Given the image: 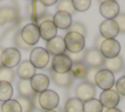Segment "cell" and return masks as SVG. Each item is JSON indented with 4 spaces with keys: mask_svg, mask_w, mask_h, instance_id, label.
I'll use <instances>...</instances> for the list:
<instances>
[{
    "mask_svg": "<svg viewBox=\"0 0 125 112\" xmlns=\"http://www.w3.org/2000/svg\"><path fill=\"white\" fill-rule=\"evenodd\" d=\"M21 36L27 45L29 46L35 45L40 38L38 27L32 23L24 25L21 29Z\"/></svg>",
    "mask_w": 125,
    "mask_h": 112,
    "instance_id": "obj_5",
    "label": "cell"
},
{
    "mask_svg": "<svg viewBox=\"0 0 125 112\" xmlns=\"http://www.w3.org/2000/svg\"><path fill=\"white\" fill-rule=\"evenodd\" d=\"M124 76H125V68H124Z\"/></svg>",
    "mask_w": 125,
    "mask_h": 112,
    "instance_id": "obj_45",
    "label": "cell"
},
{
    "mask_svg": "<svg viewBox=\"0 0 125 112\" xmlns=\"http://www.w3.org/2000/svg\"><path fill=\"white\" fill-rule=\"evenodd\" d=\"M104 40V38L103 37V36H101L100 34L99 35H97L96 36V38H95V41H94V44H95V48H97V49H99L100 50V46H101V44L103 43V41Z\"/></svg>",
    "mask_w": 125,
    "mask_h": 112,
    "instance_id": "obj_40",
    "label": "cell"
},
{
    "mask_svg": "<svg viewBox=\"0 0 125 112\" xmlns=\"http://www.w3.org/2000/svg\"><path fill=\"white\" fill-rule=\"evenodd\" d=\"M50 72V77L51 80L53 81V83L61 87H68L70 86V84H72L74 77L72 76L71 72H67L65 74H57L55 72H53L52 70L49 71Z\"/></svg>",
    "mask_w": 125,
    "mask_h": 112,
    "instance_id": "obj_20",
    "label": "cell"
},
{
    "mask_svg": "<svg viewBox=\"0 0 125 112\" xmlns=\"http://www.w3.org/2000/svg\"><path fill=\"white\" fill-rule=\"evenodd\" d=\"M50 55L43 47H35L31 50L29 56V62L35 69H45L50 62Z\"/></svg>",
    "mask_w": 125,
    "mask_h": 112,
    "instance_id": "obj_4",
    "label": "cell"
},
{
    "mask_svg": "<svg viewBox=\"0 0 125 112\" xmlns=\"http://www.w3.org/2000/svg\"><path fill=\"white\" fill-rule=\"evenodd\" d=\"M98 71H99V69H96V68H88L87 74L85 77V80H86L85 82H88L92 84H95V76H96Z\"/></svg>",
    "mask_w": 125,
    "mask_h": 112,
    "instance_id": "obj_38",
    "label": "cell"
},
{
    "mask_svg": "<svg viewBox=\"0 0 125 112\" xmlns=\"http://www.w3.org/2000/svg\"><path fill=\"white\" fill-rule=\"evenodd\" d=\"M52 22L54 23L57 28H60L62 30H67L72 25V17L66 12L58 11L53 16Z\"/></svg>",
    "mask_w": 125,
    "mask_h": 112,
    "instance_id": "obj_18",
    "label": "cell"
},
{
    "mask_svg": "<svg viewBox=\"0 0 125 112\" xmlns=\"http://www.w3.org/2000/svg\"><path fill=\"white\" fill-rule=\"evenodd\" d=\"M3 50H4V49H3V48H2L1 46H0V58H1V54H2V52H3ZM0 65H1V62H0Z\"/></svg>",
    "mask_w": 125,
    "mask_h": 112,
    "instance_id": "obj_43",
    "label": "cell"
},
{
    "mask_svg": "<svg viewBox=\"0 0 125 112\" xmlns=\"http://www.w3.org/2000/svg\"><path fill=\"white\" fill-rule=\"evenodd\" d=\"M104 112H122L120 109H118V108H110V109H106Z\"/></svg>",
    "mask_w": 125,
    "mask_h": 112,
    "instance_id": "obj_42",
    "label": "cell"
},
{
    "mask_svg": "<svg viewBox=\"0 0 125 112\" xmlns=\"http://www.w3.org/2000/svg\"><path fill=\"white\" fill-rule=\"evenodd\" d=\"M104 61V56L100 52L99 49L93 47L90 49H87L83 58V63L88 67V68H96L100 69V67L103 66Z\"/></svg>",
    "mask_w": 125,
    "mask_h": 112,
    "instance_id": "obj_8",
    "label": "cell"
},
{
    "mask_svg": "<svg viewBox=\"0 0 125 112\" xmlns=\"http://www.w3.org/2000/svg\"><path fill=\"white\" fill-rule=\"evenodd\" d=\"M26 12H27L32 24H34V25L37 22V20H39L42 16H44L45 14L48 13L46 7L44 5H42L40 0L31 1L26 7Z\"/></svg>",
    "mask_w": 125,
    "mask_h": 112,
    "instance_id": "obj_15",
    "label": "cell"
},
{
    "mask_svg": "<svg viewBox=\"0 0 125 112\" xmlns=\"http://www.w3.org/2000/svg\"><path fill=\"white\" fill-rule=\"evenodd\" d=\"M17 88H18V92L20 96L22 97H26V98H30L32 99L34 97V95L36 94L33 89L30 86V82L28 80H20L18 84H17Z\"/></svg>",
    "mask_w": 125,
    "mask_h": 112,
    "instance_id": "obj_23",
    "label": "cell"
},
{
    "mask_svg": "<svg viewBox=\"0 0 125 112\" xmlns=\"http://www.w3.org/2000/svg\"><path fill=\"white\" fill-rule=\"evenodd\" d=\"M38 29H39L40 37L44 39L46 42L54 38L57 35V30H58V28H56V26L52 21H46L41 23L38 26Z\"/></svg>",
    "mask_w": 125,
    "mask_h": 112,
    "instance_id": "obj_19",
    "label": "cell"
},
{
    "mask_svg": "<svg viewBox=\"0 0 125 112\" xmlns=\"http://www.w3.org/2000/svg\"><path fill=\"white\" fill-rule=\"evenodd\" d=\"M50 62H51V70L57 74H65L67 72H70L72 62L65 54L54 56L50 60Z\"/></svg>",
    "mask_w": 125,
    "mask_h": 112,
    "instance_id": "obj_6",
    "label": "cell"
},
{
    "mask_svg": "<svg viewBox=\"0 0 125 112\" xmlns=\"http://www.w3.org/2000/svg\"><path fill=\"white\" fill-rule=\"evenodd\" d=\"M120 43L116 39H104L100 46V52L104 59L115 58L120 52Z\"/></svg>",
    "mask_w": 125,
    "mask_h": 112,
    "instance_id": "obj_9",
    "label": "cell"
},
{
    "mask_svg": "<svg viewBox=\"0 0 125 112\" xmlns=\"http://www.w3.org/2000/svg\"><path fill=\"white\" fill-rule=\"evenodd\" d=\"M14 89L12 84L6 82H0V101H7L12 98Z\"/></svg>",
    "mask_w": 125,
    "mask_h": 112,
    "instance_id": "obj_27",
    "label": "cell"
},
{
    "mask_svg": "<svg viewBox=\"0 0 125 112\" xmlns=\"http://www.w3.org/2000/svg\"><path fill=\"white\" fill-rule=\"evenodd\" d=\"M17 73L21 80H28L29 81L36 74V69L29 62V60H24L19 64Z\"/></svg>",
    "mask_w": 125,
    "mask_h": 112,
    "instance_id": "obj_21",
    "label": "cell"
},
{
    "mask_svg": "<svg viewBox=\"0 0 125 112\" xmlns=\"http://www.w3.org/2000/svg\"><path fill=\"white\" fill-rule=\"evenodd\" d=\"M57 12L58 11H62V12H66L69 15H73L75 14V10L73 8L72 5V0H61L57 2Z\"/></svg>",
    "mask_w": 125,
    "mask_h": 112,
    "instance_id": "obj_30",
    "label": "cell"
},
{
    "mask_svg": "<svg viewBox=\"0 0 125 112\" xmlns=\"http://www.w3.org/2000/svg\"><path fill=\"white\" fill-rule=\"evenodd\" d=\"M44 112H56L55 110H49V111H44Z\"/></svg>",
    "mask_w": 125,
    "mask_h": 112,
    "instance_id": "obj_44",
    "label": "cell"
},
{
    "mask_svg": "<svg viewBox=\"0 0 125 112\" xmlns=\"http://www.w3.org/2000/svg\"><path fill=\"white\" fill-rule=\"evenodd\" d=\"M63 41L66 51L70 53L81 52L85 47V37L77 32H66Z\"/></svg>",
    "mask_w": 125,
    "mask_h": 112,
    "instance_id": "obj_1",
    "label": "cell"
},
{
    "mask_svg": "<svg viewBox=\"0 0 125 112\" xmlns=\"http://www.w3.org/2000/svg\"><path fill=\"white\" fill-rule=\"evenodd\" d=\"M100 13L105 20H114L119 15V5L113 0L103 1L100 4Z\"/></svg>",
    "mask_w": 125,
    "mask_h": 112,
    "instance_id": "obj_11",
    "label": "cell"
},
{
    "mask_svg": "<svg viewBox=\"0 0 125 112\" xmlns=\"http://www.w3.org/2000/svg\"><path fill=\"white\" fill-rule=\"evenodd\" d=\"M104 69L113 73H119L123 68H124V60L123 58L118 55L115 58H111V59H104Z\"/></svg>",
    "mask_w": 125,
    "mask_h": 112,
    "instance_id": "obj_22",
    "label": "cell"
},
{
    "mask_svg": "<svg viewBox=\"0 0 125 112\" xmlns=\"http://www.w3.org/2000/svg\"><path fill=\"white\" fill-rule=\"evenodd\" d=\"M40 2L42 3V5H44L45 7H48V6H52V5H55V4H57V2L58 1H56V0H40Z\"/></svg>",
    "mask_w": 125,
    "mask_h": 112,
    "instance_id": "obj_41",
    "label": "cell"
},
{
    "mask_svg": "<svg viewBox=\"0 0 125 112\" xmlns=\"http://www.w3.org/2000/svg\"><path fill=\"white\" fill-rule=\"evenodd\" d=\"M99 100L102 103L103 107H105L106 109L115 108L120 101V95L112 88L106 89L101 92Z\"/></svg>",
    "mask_w": 125,
    "mask_h": 112,
    "instance_id": "obj_13",
    "label": "cell"
},
{
    "mask_svg": "<svg viewBox=\"0 0 125 112\" xmlns=\"http://www.w3.org/2000/svg\"><path fill=\"white\" fill-rule=\"evenodd\" d=\"M114 76L111 72L105 69H99L95 76V84L98 87L104 90L111 89V87L114 85Z\"/></svg>",
    "mask_w": 125,
    "mask_h": 112,
    "instance_id": "obj_7",
    "label": "cell"
},
{
    "mask_svg": "<svg viewBox=\"0 0 125 112\" xmlns=\"http://www.w3.org/2000/svg\"><path fill=\"white\" fill-rule=\"evenodd\" d=\"M46 50L49 53V55L57 56L61 54H64L66 49H65V44L63 41L62 36L56 35L54 38L46 42Z\"/></svg>",
    "mask_w": 125,
    "mask_h": 112,
    "instance_id": "obj_16",
    "label": "cell"
},
{
    "mask_svg": "<svg viewBox=\"0 0 125 112\" xmlns=\"http://www.w3.org/2000/svg\"><path fill=\"white\" fill-rule=\"evenodd\" d=\"M16 100L21 105V112H32L33 111V109H34L33 103H32V100L30 98H26V97H22V96L19 95L16 98Z\"/></svg>",
    "mask_w": 125,
    "mask_h": 112,
    "instance_id": "obj_31",
    "label": "cell"
},
{
    "mask_svg": "<svg viewBox=\"0 0 125 112\" xmlns=\"http://www.w3.org/2000/svg\"><path fill=\"white\" fill-rule=\"evenodd\" d=\"M15 81V72L13 69L6 68L0 65V82H6L12 84Z\"/></svg>",
    "mask_w": 125,
    "mask_h": 112,
    "instance_id": "obj_29",
    "label": "cell"
},
{
    "mask_svg": "<svg viewBox=\"0 0 125 112\" xmlns=\"http://www.w3.org/2000/svg\"><path fill=\"white\" fill-rule=\"evenodd\" d=\"M13 41H14V44H15V46H16L17 49H21V50L27 51V50L31 49V47H32V46L27 45V44L22 40V38H21V31H20V30L15 33L14 38H13Z\"/></svg>",
    "mask_w": 125,
    "mask_h": 112,
    "instance_id": "obj_32",
    "label": "cell"
},
{
    "mask_svg": "<svg viewBox=\"0 0 125 112\" xmlns=\"http://www.w3.org/2000/svg\"><path fill=\"white\" fill-rule=\"evenodd\" d=\"M96 86L88 82L80 83L75 88V95L76 98L81 100L82 102L95 98L96 96Z\"/></svg>",
    "mask_w": 125,
    "mask_h": 112,
    "instance_id": "obj_10",
    "label": "cell"
},
{
    "mask_svg": "<svg viewBox=\"0 0 125 112\" xmlns=\"http://www.w3.org/2000/svg\"><path fill=\"white\" fill-rule=\"evenodd\" d=\"M21 59V54L19 49H17L16 47H8L3 50L0 58V62L2 66L9 69H13L20 64Z\"/></svg>",
    "mask_w": 125,
    "mask_h": 112,
    "instance_id": "obj_3",
    "label": "cell"
},
{
    "mask_svg": "<svg viewBox=\"0 0 125 112\" xmlns=\"http://www.w3.org/2000/svg\"><path fill=\"white\" fill-rule=\"evenodd\" d=\"M30 86L35 93H41L48 89L50 84V79L44 74H35L30 80Z\"/></svg>",
    "mask_w": 125,
    "mask_h": 112,
    "instance_id": "obj_17",
    "label": "cell"
},
{
    "mask_svg": "<svg viewBox=\"0 0 125 112\" xmlns=\"http://www.w3.org/2000/svg\"><path fill=\"white\" fill-rule=\"evenodd\" d=\"M100 35L104 39H114L118 33L119 28L114 20H105L101 23L100 27Z\"/></svg>",
    "mask_w": 125,
    "mask_h": 112,
    "instance_id": "obj_12",
    "label": "cell"
},
{
    "mask_svg": "<svg viewBox=\"0 0 125 112\" xmlns=\"http://www.w3.org/2000/svg\"><path fill=\"white\" fill-rule=\"evenodd\" d=\"M38 95H39V93H36V94L34 95V97H33L31 100H32V103H33V108H35V109L38 110V111H41L42 108H41V106H40V104H39Z\"/></svg>",
    "mask_w": 125,
    "mask_h": 112,
    "instance_id": "obj_39",
    "label": "cell"
},
{
    "mask_svg": "<svg viewBox=\"0 0 125 112\" xmlns=\"http://www.w3.org/2000/svg\"><path fill=\"white\" fill-rule=\"evenodd\" d=\"M63 112H83V102L76 97L68 98L64 103Z\"/></svg>",
    "mask_w": 125,
    "mask_h": 112,
    "instance_id": "obj_24",
    "label": "cell"
},
{
    "mask_svg": "<svg viewBox=\"0 0 125 112\" xmlns=\"http://www.w3.org/2000/svg\"><path fill=\"white\" fill-rule=\"evenodd\" d=\"M72 5L75 12H85L91 6L90 0H72Z\"/></svg>",
    "mask_w": 125,
    "mask_h": 112,
    "instance_id": "obj_33",
    "label": "cell"
},
{
    "mask_svg": "<svg viewBox=\"0 0 125 112\" xmlns=\"http://www.w3.org/2000/svg\"><path fill=\"white\" fill-rule=\"evenodd\" d=\"M114 21L118 26L119 32L125 33V13H119V15L114 19Z\"/></svg>",
    "mask_w": 125,
    "mask_h": 112,
    "instance_id": "obj_37",
    "label": "cell"
},
{
    "mask_svg": "<svg viewBox=\"0 0 125 112\" xmlns=\"http://www.w3.org/2000/svg\"><path fill=\"white\" fill-rule=\"evenodd\" d=\"M38 100L42 110L49 111V110H55L58 107L60 102V97L56 91L52 89H46L41 93H39Z\"/></svg>",
    "mask_w": 125,
    "mask_h": 112,
    "instance_id": "obj_2",
    "label": "cell"
},
{
    "mask_svg": "<svg viewBox=\"0 0 125 112\" xmlns=\"http://www.w3.org/2000/svg\"><path fill=\"white\" fill-rule=\"evenodd\" d=\"M0 112H1V109H0Z\"/></svg>",
    "mask_w": 125,
    "mask_h": 112,
    "instance_id": "obj_46",
    "label": "cell"
},
{
    "mask_svg": "<svg viewBox=\"0 0 125 112\" xmlns=\"http://www.w3.org/2000/svg\"><path fill=\"white\" fill-rule=\"evenodd\" d=\"M20 19L19 9L15 6H3L0 8V26L18 22Z\"/></svg>",
    "mask_w": 125,
    "mask_h": 112,
    "instance_id": "obj_14",
    "label": "cell"
},
{
    "mask_svg": "<svg viewBox=\"0 0 125 112\" xmlns=\"http://www.w3.org/2000/svg\"><path fill=\"white\" fill-rule=\"evenodd\" d=\"M115 84V88H116V92L119 95H123L125 96V76L120 77L116 83H114Z\"/></svg>",
    "mask_w": 125,
    "mask_h": 112,
    "instance_id": "obj_36",
    "label": "cell"
},
{
    "mask_svg": "<svg viewBox=\"0 0 125 112\" xmlns=\"http://www.w3.org/2000/svg\"><path fill=\"white\" fill-rule=\"evenodd\" d=\"M67 32H77V33H79L85 37L87 34V29H86V27L82 23L74 22V23H72V25L67 29Z\"/></svg>",
    "mask_w": 125,
    "mask_h": 112,
    "instance_id": "obj_34",
    "label": "cell"
},
{
    "mask_svg": "<svg viewBox=\"0 0 125 112\" xmlns=\"http://www.w3.org/2000/svg\"><path fill=\"white\" fill-rule=\"evenodd\" d=\"M1 112H21V105L16 99H9L0 106Z\"/></svg>",
    "mask_w": 125,
    "mask_h": 112,
    "instance_id": "obj_28",
    "label": "cell"
},
{
    "mask_svg": "<svg viewBox=\"0 0 125 112\" xmlns=\"http://www.w3.org/2000/svg\"><path fill=\"white\" fill-rule=\"evenodd\" d=\"M104 107L99 99L93 98L83 102V112H103Z\"/></svg>",
    "mask_w": 125,
    "mask_h": 112,
    "instance_id": "obj_26",
    "label": "cell"
},
{
    "mask_svg": "<svg viewBox=\"0 0 125 112\" xmlns=\"http://www.w3.org/2000/svg\"><path fill=\"white\" fill-rule=\"evenodd\" d=\"M85 52H86V49L84 48L81 52H78V53H70V52L65 51L64 54L71 60L72 63H74V62H83V58H84Z\"/></svg>",
    "mask_w": 125,
    "mask_h": 112,
    "instance_id": "obj_35",
    "label": "cell"
},
{
    "mask_svg": "<svg viewBox=\"0 0 125 112\" xmlns=\"http://www.w3.org/2000/svg\"><path fill=\"white\" fill-rule=\"evenodd\" d=\"M87 70H88V67L83 62H74V63H72L71 68H70V72H71L72 76L79 80L85 79Z\"/></svg>",
    "mask_w": 125,
    "mask_h": 112,
    "instance_id": "obj_25",
    "label": "cell"
}]
</instances>
